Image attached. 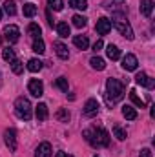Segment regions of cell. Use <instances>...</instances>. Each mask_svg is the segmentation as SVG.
<instances>
[{
	"label": "cell",
	"instance_id": "cell-1",
	"mask_svg": "<svg viewBox=\"0 0 155 157\" xmlns=\"http://www.w3.org/2000/svg\"><path fill=\"white\" fill-rule=\"evenodd\" d=\"M106 97L112 104L124 99V84L119 82L117 78H108L106 80Z\"/></svg>",
	"mask_w": 155,
	"mask_h": 157
},
{
	"label": "cell",
	"instance_id": "cell-2",
	"mask_svg": "<svg viewBox=\"0 0 155 157\" xmlns=\"http://www.w3.org/2000/svg\"><path fill=\"white\" fill-rule=\"evenodd\" d=\"M15 113L20 119H24V121H29V119L33 117V106H31L29 99L18 97V99L15 101Z\"/></svg>",
	"mask_w": 155,
	"mask_h": 157
},
{
	"label": "cell",
	"instance_id": "cell-3",
	"mask_svg": "<svg viewBox=\"0 0 155 157\" xmlns=\"http://www.w3.org/2000/svg\"><path fill=\"white\" fill-rule=\"evenodd\" d=\"M112 26H115V29L122 35V37H126L128 40H133V29H131V26H130V22L126 20V18H122L120 15H115V20L112 22Z\"/></svg>",
	"mask_w": 155,
	"mask_h": 157
},
{
	"label": "cell",
	"instance_id": "cell-4",
	"mask_svg": "<svg viewBox=\"0 0 155 157\" xmlns=\"http://www.w3.org/2000/svg\"><path fill=\"white\" fill-rule=\"evenodd\" d=\"M91 146L95 148H100V146H108L110 144V133L104 130V128H95L91 130Z\"/></svg>",
	"mask_w": 155,
	"mask_h": 157
},
{
	"label": "cell",
	"instance_id": "cell-5",
	"mask_svg": "<svg viewBox=\"0 0 155 157\" xmlns=\"http://www.w3.org/2000/svg\"><path fill=\"white\" fill-rule=\"evenodd\" d=\"M104 9L112 11L113 15H122L128 11V6H126V0H104Z\"/></svg>",
	"mask_w": 155,
	"mask_h": 157
},
{
	"label": "cell",
	"instance_id": "cell-6",
	"mask_svg": "<svg viewBox=\"0 0 155 157\" xmlns=\"http://www.w3.org/2000/svg\"><path fill=\"white\" fill-rule=\"evenodd\" d=\"M4 37H6V40L9 42V44H15V42H18V39H20V29L17 28V26H6L4 28Z\"/></svg>",
	"mask_w": 155,
	"mask_h": 157
},
{
	"label": "cell",
	"instance_id": "cell-7",
	"mask_svg": "<svg viewBox=\"0 0 155 157\" xmlns=\"http://www.w3.org/2000/svg\"><path fill=\"white\" fill-rule=\"evenodd\" d=\"M28 90H29V93L33 97H42L44 95V84L40 82L39 78H31L28 82Z\"/></svg>",
	"mask_w": 155,
	"mask_h": 157
},
{
	"label": "cell",
	"instance_id": "cell-8",
	"mask_svg": "<svg viewBox=\"0 0 155 157\" xmlns=\"http://www.w3.org/2000/svg\"><path fill=\"white\" fill-rule=\"evenodd\" d=\"M137 66H139V60H137V57H135V55L128 53V55H124V57H122V68H124L126 71H135V70H137Z\"/></svg>",
	"mask_w": 155,
	"mask_h": 157
},
{
	"label": "cell",
	"instance_id": "cell-9",
	"mask_svg": "<svg viewBox=\"0 0 155 157\" xmlns=\"http://www.w3.org/2000/svg\"><path fill=\"white\" fill-rule=\"evenodd\" d=\"M95 29H97V33H100V35L110 33V31H112V20L106 18V17H100V18L97 20V24H95Z\"/></svg>",
	"mask_w": 155,
	"mask_h": 157
},
{
	"label": "cell",
	"instance_id": "cell-10",
	"mask_svg": "<svg viewBox=\"0 0 155 157\" xmlns=\"http://www.w3.org/2000/svg\"><path fill=\"white\" fill-rule=\"evenodd\" d=\"M99 113V102L97 99H88L84 104V115L86 117H95Z\"/></svg>",
	"mask_w": 155,
	"mask_h": 157
},
{
	"label": "cell",
	"instance_id": "cell-11",
	"mask_svg": "<svg viewBox=\"0 0 155 157\" xmlns=\"http://www.w3.org/2000/svg\"><path fill=\"white\" fill-rule=\"evenodd\" d=\"M4 141H6V144H7V148H9L11 152L17 150V133H15L13 128H9V130L4 132Z\"/></svg>",
	"mask_w": 155,
	"mask_h": 157
},
{
	"label": "cell",
	"instance_id": "cell-12",
	"mask_svg": "<svg viewBox=\"0 0 155 157\" xmlns=\"http://www.w3.org/2000/svg\"><path fill=\"white\" fill-rule=\"evenodd\" d=\"M135 82H137V84H141V86H144V88H148V90H152V88L155 86V80H153V78H150L146 73H142V71H141V73H137Z\"/></svg>",
	"mask_w": 155,
	"mask_h": 157
},
{
	"label": "cell",
	"instance_id": "cell-13",
	"mask_svg": "<svg viewBox=\"0 0 155 157\" xmlns=\"http://www.w3.org/2000/svg\"><path fill=\"white\" fill-rule=\"evenodd\" d=\"M53 155V148L49 143H40L37 152H35V157H51Z\"/></svg>",
	"mask_w": 155,
	"mask_h": 157
},
{
	"label": "cell",
	"instance_id": "cell-14",
	"mask_svg": "<svg viewBox=\"0 0 155 157\" xmlns=\"http://www.w3.org/2000/svg\"><path fill=\"white\" fill-rule=\"evenodd\" d=\"M55 51H57V55H59L62 60L70 59V49H68L66 44H62V42H55Z\"/></svg>",
	"mask_w": 155,
	"mask_h": 157
},
{
	"label": "cell",
	"instance_id": "cell-15",
	"mask_svg": "<svg viewBox=\"0 0 155 157\" xmlns=\"http://www.w3.org/2000/svg\"><path fill=\"white\" fill-rule=\"evenodd\" d=\"M141 13L144 17H152V13H153V0H141Z\"/></svg>",
	"mask_w": 155,
	"mask_h": 157
},
{
	"label": "cell",
	"instance_id": "cell-16",
	"mask_svg": "<svg viewBox=\"0 0 155 157\" xmlns=\"http://www.w3.org/2000/svg\"><path fill=\"white\" fill-rule=\"evenodd\" d=\"M106 55H108V59H112V60H119V59H120V49L117 48L115 44H110V46L106 48Z\"/></svg>",
	"mask_w": 155,
	"mask_h": 157
},
{
	"label": "cell",
	"instance_id": "cell-17",
	"mask_svg": "<svg viewBox=\"0 0 155 157\" xmlns=\"http://www.w3.org/2000/svg\"><path fill=\"white\" fill-rule=\"evenodd\" d=\"M73 44L77 46L78 49H86V48L89 46V40H88L86 35H75V37H73Z\"/></svg>",
	"mask_w": 155,
	"mask_h": 157
},
{
	"label": "cell",
	"instance_id": "cell-18",
	"mask_svg": "<svg viewBox=\"0 0 155 157\" xmlns=\"http://www.w3.org/2000/svg\"><path fill=\"white\" fill-rule=\"evenodd\" d=\"M35 115H37L39 121H46V119H47L49 113H47V106H46L44 102H39V106L35 108Z\"/></svg>",
	"mask_w": 155,
	"mask_h": 157
},
{
	"label": "cell",
	"instance_id": "cell-19",
	"mask_svg": "<svg viewBox=\"0 0 155 157\" xmlns=\"http://www.w3.org/2000/svg\"><path fill=\"white\" fill-rule=\"evenodd\" d=\"M89 64H91V68L97 70V71H102V70L106 68V62H104V59H100V57H91V59H89Z\"/></svg>",
	"mask_w": 155,
	"mask_h": 157
},
{
	"label": "cell",
	"instance_id": "cell-20",
	"mask_svg": "<svg viewBox=\"0 0 155 157\" xmlns=\"http://www.w3.org/2000/svg\"><path fill=\"white\" fill-rule=\"evenodd\" d=\"M122 115L128 119V121H135V119H137V110H135L133 106L126 104V106H122Z\"/></svg>",
	"mask_w": 155,
	"mask_h": 157
},
{
	"label": "cell",
	"instance_id": "cell-21",
	"mask_svg": "<svg viewBox=\"0 0 155 157\" xmlns=\"http://www.w3.org/2000/svg\"><path fill=\"white\" fill-rule=\"evenodd\" d=\"M28 70L33 71V73L40 71V70H42V60H40V59H29V60H28Z\"/></svg>",
	"mask_w": 155,
	"mask_h": 157
},
{
	"label": "cell",
	"instance_id": "cell-22",
	"mask_svg": "<svg viewBox=\"0 0 155 157\" xmlns=\"http://www.w3.org/2000/svg\"><path fill=\"white\" fill-rule=\"evenodd\" d=\"M57 33H59V37L66 39V37L70 35V26H68V22H59V24H57Z\"/></svg>",
	"mask_w": 155,
	"mask_h": 157
},
{
	"label": "cell",
	"instance_id": "cell-23",
	"mask_svg": "<svg viewBox=\"0 0 155 157\" xmlns=\"http://www.w3.org/2000/svg\"><path fill=\"white\" fill-rule=\"evenodd\" d=\"M22 11H24V17L31 18V17H35V15H37V11H39V9H37V6H35V4H24V9H22Z\"/></svg>",
	"mask_w": 155,
	"mask_h": 157
},
{
	"label": "cell",
	"instance_id": "cell-24",
	"mask_svg": "<svg viewBox=\"0 0 155 157\" xmlns=\"http://www.w3.org/2000/svg\"><path fill=\"white\" fill-rule=\"evenodd\" d=\"M40 33H42V28H40L39 24L31 22V24L28 26V35H31L33 39H37V37H40Z\"/></svg>",
	"mask_w": 155,
	"mask_h": 157
},
{
	"label": "cell",
	"instance_id": "cell-25",
	"mask_svg": "<svg viewBox=\"0 0 155 157\" xmlns=\"http://www.w3.org/2000/svg\"><path fill=\"white\" fill-rule=\"evenodd\" d=\"M33 51H35V53H39V55H42V53L46 51L44 40L40 39V37H37V39H33Z\"/></svg>",
	"mask_w": 155,
	"mask_h": 157
},
{
	"label": "cell",
	"instance_id": "cell-26",
	"mask_svg": "<svg viewBox=\"0 0 155 157\" xmlns=\"http://www.w3.org/2000/svg\"><path fill=\"white\" fill-rule=\"evenodd\" d=\"M2 59H4L6 62H13V60L17 59V57H15V49L7 46V48H6V49L2 51Z\"/></svg>",
	"mask_w": 155,
	"mask_h": 157
},
{
	"label": "cell",
	"instance_id": "cell-27",
	"mask_svg": "<svg viewBox=\"0 0 155 157\" xmlns=\"http://www.w3.org/2000/svg\"><path fill=\"white\" fill-rule=\"evenodd\" d=\"M11 64V71L15 73V75H20L22 71H24V64H22V60H18V59H15L13 62H9Z\"/></svg>",
	"mask_w": 155,
	"mask_h": 157
},
{
	"label": "cell",
	"instance_id": "cell-28",
	"mask_svg": "<svg viewBox=\"0 0 155 157\" xmlns=\"http://www.w3.org/2000/svg\"><path fill=\"white\" fill-rule=\"evenodd\" d=\"M130 99H131V102H133L137 108H144V101L137 95V91H135V90H130Z\"/></svg>",
	"mask_w": 155,
	"mask_h": 157
},
{
	"label": "cell",
	"instance_id": "cell-29",
	"mask_svg": "<svg viewBox=\"0 0 155 157\" xmlns=\"http://www.w3.org/2000/svg\"><path fill=\"white\" fill-rule=\"evenodd\" d=\"M55 119L60 121V122H68V121H70V112H68V108H60V110L55 113Z\"/></svg>",
	"mask_w": 155,
	"mask_h": 157
},
{
	"label": "cell",
	"instance_id": "cell-30",
	"mask_svg": "<svg viewBox=\"0 0 155 157\" xmlns=\"http://www.w3.org/2000/svg\"><path fill=\"white\" fill-rule=\"evenodd\" d=\"M55 86H57L60 91L68 93V78H66V77H59L57 80H55Z\"/></svg>",
	"mask_w": 155,
	"mask_h": 157
},
{
	"label": "cell",
	"instance_id": "cell-31",
	"mask_svg": "<svg viewBox=\"0 0 155 157\" xmlns=\"http://www.w3.org/2000/svg\"><path fill=\"white\" fill-rule=\"evenodd\" d=\"M70 6L75 7V9L84 11V9H88V0H70Z\"/></svg>",
	"mask_w": 155,
	"mask_h": 157
},
{
	"label": "cell",
	"instance_id": "cell-32",
	"mask_svg": "<svg viewBox=\"0 0 155 157\" xmlns=\"http://www.w3.org/2000/svg\"><path fill=\"white\" fill-rule=\"evenodd\" d=\"M4 11H6L7 15H11V17H13V15L17 13V4H15L13 0H7V2L4 4Z\"/></svg>",
	"mask_w": 155,
	"mask_h": 157
},
{
	"label": "cell",
	"instance_id": "cell-33",
	"mask_svg": "<svg viewBox=\"0 0 155 157\" xmlns=\"http://www.w3.org/2000/svg\"><path fill=\"white\" fill-rule=\"evenodd\" d=\"M47 7L53 9V11H62L64 2H62V0H47Z\"/></svg>",
	"mask_w": 155,
	"mask_h": 157
},
{
	"label": "cell",
	"instance_id": "cell-34",
	"mask_svg": "<svg viewBox=\"0 0 155 157\" xmlns=\"http://www.w3.org/2000/svg\"><path fill=\"white\" fill-rule=\"evenodd\" d=\"M71 20H73V26H75V28H84V26L88 24V18L82 17V15H75Z\"/></svg>",
	"mask_w": 155,
	"mask_h": 157
},
{
	"label": "cell",
	"instance_id": "cell-35",
	"mask_svg": "<svg viewBox=\"0 0 155 157\" xmlns=\"http://www.w3.org/2000/svg\"><path fill=\"white\" fill-rule=\"evenodd\" d=\"M113 135H115L119 141H124L126 139V130H122L120 126H113Z\"/></svg>",
	"mask_w": 155,
	"mask_h": 157
},
{
	"label": "cell",
	"instance_id": "cell-36",
	"mask_svg": "<svg viewBox=\"0 0 155 157\" xmlns=\"http://www.w3.org/2000/svg\"><path fill=\"white\" fill-rule=\"evenodd\" d=\"M102 48H104V42H102V40H97V42L93 44V51H100Z\"/></svg>",
	"mask_w": 155,
	"mask_h": 157
},
{
	"label": "cell",
	"instance_id": "cell-37",
	"mask_svg": "<svg viewBox=\"0 0 155 157\" xmlns=\"http://www.w3.org/2000/svg\"><path fill=\"white\" fill-rule=\"evenodd\" d=\"M139 157H153V155H152V150H150V148H142Z\"/></svg>",
	"mask_w": 155,
	"mask_h": 157
},
{
	"label": "cell",
	"instance_id": "cell-38",
	"mask_svg": "<svg viewBox=\"0 0 155 157\" xmlns=\"http://www.w3.org/2000/svg\"><path fill=\"white\" fill-rule=\"evenodd\" d=\"M46 17H47V24L53 28V18H51V13H49V9H47V13H46Z\"/></svg>",
	"mask_w": 155,
	"mask_h": 157
},
{
	"label": "cell",
	"instance_id": "cell-39",
	"mask_svg": "<svg viewBox=\"0 0 155 157\" xmlns=\"http://www.w3.org/2000/svg\"><path fill=\"white\" fill-rule=\"evenodd\" d=\"M59 157H73V155H70V154H66V152H59Z\"/></svg>",
	"mask_w": 155,
	"mask_h": 157
},
{
	"label": "cell",
	"instance_id": "cell-40",
	"mask_svg": "<svg viewBox=\"0 0 155 157\" xmlns=\"http://www.w3.org/2000/svg\"><path fill=\"white\" fill-rule=\"evenodd\" d=\"M0 20H2V9H0Z\"/></svg>",
	"mask_w": 155,
	"mask_h": 157
},
{
	"label": "cell",
	"instance_id": "cell-41",
	"mask_svg": "<svg viewBox=\"0 0 155 157\" xmlns=\"http://www.w3.org/2000/svg\"><path fill=\"white\" fill-rule=\"evenodd\" d=\"M0 44H2V37H0Z\"/></svg>",
	"mask_w": 155,
	"mask_h": 157
},
{
	"label": "cell",
	"instance_id": "cell-42",
	"mask_svg": "<svg viewBox=\"0 0 155 157\" xmlns=\"http://www.w3.org/2000/svg\"><path fill=\"white\" fill-rule=\"evenodd\" d=\"M95 157H99V155H95Z\"/></svg>",
	"mask_w": 155,
	"mask_h": 157
}]
</instances>
